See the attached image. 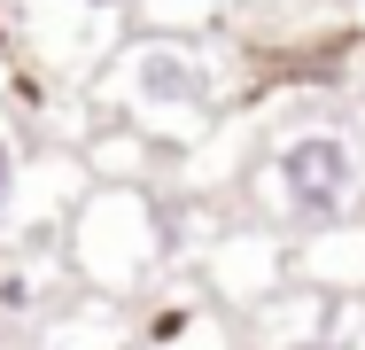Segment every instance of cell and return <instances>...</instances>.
I'll use <instances>...</instances> for the list:
<instances>
[{"label": "cell", "instance_id": "6da1fadb", "mask_svg": "<svg viewBox=\"0 0 365 350\" xmlns=\"http://www.w3.org/2000/svg\"><path fill=\"white\" fill-rule=\"evenodd\" d=\"M86 101H93L101 125H133V133H148L155 148L179 156V148H195L218 125L225 70L210 55V39H148V31H133L93 70Z\"/></svg>", "mask_w": 365, "mask_h": 350}, {"label": "cell", "instance_id": "7a4b0ae2", "mask_svg": "<svg viewBox=\"0 0 365 350\" xmlns=\"http://www.w3.org/2000/svg\"><path fill=\"white\" fill-rule=\"evenodd\" d=\"M63 257H71L78 288L93 304L133 311L148 288H163L179 273L171 265V226H163V187H93L71 218Z\"/></svg>", "mask_w": 365, "mask_h": 350}, {"label": "cell", "instance_id": "3957f363", "mask_svg": "<svg viewBox=\"0 0 365 350\" xmlns=\"http://www.w3.org/2000/svg\"><path fill=\"white\" fill-rule=\"evenodd\" d=\"M257 203L272 210V226L295 234H334L365 210V156L342 125H295L264 148L257 164Z\"/></svg>", "mask_w": 365, "mask_h": 350}, {"label": "cell", "instance_id": "277c9868", "mask_svg": "<svg viewBox=\"0 0 365 350\" xmlns=\"http://www.w3.org/2000/svg\"><path fill=\"white\" fill-rule=\"evenodd\" d=\"M24 63L55 86H93V70L133 39V0H16Z\"/></svg>", "mask_w": 365, "mask_h": 350}, {"label": "cell", "instance_id": "5b68a950", "mask_svg": "<svg viewBox=\"0 0 365 350\" xmlns=\"http://www.w3.org/2000/svg\"><path fill=\"white\" fill-rule=\"evenodd\" d=\"M195 280L218 296L225 311L257 319L272 296H288V288H295V249L280 241V234H272V226H225L218 241L202 249Z\"/></svg>", "mask_w": 365, "mask_h": 350}, {"label": "cell", "instance_id": "8992f818", "mask_svg": "<svg viewBox=\"0 0 365 350\" xmlns=\"http://www.w3.org/2000/svg\"><path fill=\"white\" fill-rule=\"evenodd\" d=\"M125 319H133V350H249L233 311L195 273H171L163 288H148Z\"/></svg>", "mask_w": 365, "mask_h": 350}, {"label": "cell", "instance_id": "52a82bcc", "mask_svg": "<svg viewBox=\"0 0 365 350\" xmlns=\"http://www.w3.org/2000/svg\"><path fill=\"white\" fill-rule=\"evenodd\" d=\"M78 156H86L93 187H163V171H171V148H155L133 125H93Z\"/></svg>", "mask_w": 365, "mask_h": 350}, {"label": "cell", "instance_id": "ba28073f", "mask_svg": "<svg viewBox=\"0 0 365 350\" xmlns=\"http://www.w3.org/2000/svg\"><path fill=\"white\" fill-rule=\"evenodd\" d=\"M24 343H31V350H133V319H125L117 304L78 296L55 327H39V335H24Z\"/></svg>", "mask_w": 365, "mask_h": 350}, {"label": "cell", "instance_id": "9c48e42d", "mask_svg": "<svg viewBox=\"0 0 365 350\" xmlns=\"http://www.w3.org/2000/svg\"><path fill=\"white\" fill-rule=\"evenodd\" d=\"M233 0H133V31L148 39H210L225 31Z\"/></svg>", "mask_w": 365, "mask_h": 350}, {"label": "cell", "instance_id": "30bf717a", "mask_svg": "<svg viewBox=\"0 0 365 350\" xmlns=\"http://www.w3.org/2000/svg\"><path fill=\"white\" fill-rule=\"evenodd\" d=\"M16 63H24V31H16V0H0V86Z\"/></svg>", "mask_w": 365, "mask_h": 350}, {"label": "cell", "instance_id": "8fae6325", "mask_svg": "<svg viewBox=\"0 0 365 350\" xmlns=\"http://www.w3.org/2000/svg\"><path fill=\"white\" fill-rule=\"evenodd\" d=\"M0 343H8V327H0Z\"/></svg>", "mask_w": 365, "mask_h": 350}]
</instances>
